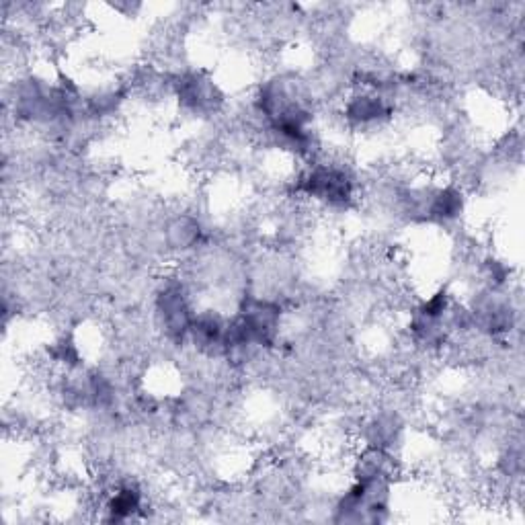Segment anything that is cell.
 Instances as JSON below:
<instances>
[{"instance_id": "7", "label": "cell", "mask_w": 525, "mask_h": 525, "mask_svg": "<svg viewBox=\"0 0 525 525\" xmlns=\"http://www.w3.org/2000/svg\"><path fill=\"white\" fill-rule=\"evenodd\" d=\"M142 493L138 487H132V484H126V487H119L105 505L107 511V521L111 523H121V521H130L136 519L142 513Z\"/></svg>"}, {"instance_id": "8", "label": "cell", "mask_w": 525, "mask_h": 525, "mask_svg": "<svg viewBox=\"0 0 525 525\" xmlns=\"http://www.w3.org/2000/svg\"><path fill=\"white\" fill-rule=\"evenodd\" d=\"M54 357L60 363H66V366H76V363H78V349H76V345L70 339H62L54 347Z\"/></svg>"}, {"instance_id": "6", "label": "cell", "mask_w": 525, "mask_h": 525, "mask_svg": "<svg viewBox=\"0 0 525 525\" xmlns=\"http://www.w3.org/2000/svg\"><path fill=\"white\" fill-rule=\"evenodd\" d=\"M177 93H179V101L193 111L214 109L216 103L222 99L216 85L204 74H187L179 78Z\"/></svg>"}, {"instance_id": "3", "label": "cell", "mask_w": 525, "mask_h": 525, "mask_svg": "<svg viewBox=\"0 0 525 525\" xmlns=\"http://www.w3.org/2000/svg\"><path fill=\"white\" fill-rule=\"evenodd\" d=\"M253 339L255 347H271L279 335L281 308L275 302L249 298L236 314Z\"/></svg>"}, {"instance_id": "4", "label": "cell", "mask_w": 525, "mask_h": 525, "mask_svg": "<svg viewBox=\"0 0 525 525\" xmlns=\"http://www.w3.org/2000/svg\"><path fill=\"white\" fill-rule=\"evenodd\" d=\"M392 115V107L378 91H359L345 105V119L353 128L380 126Z\"/></svg>"}, {"instance_id": "2", "label": "cell", "mask_w": 525, "mask_h": 525, "mask_svg": "<svg viewBox=\"0 0 525 525\" xmlns=\"http://www.w3.org/2000/svg\"><path fill=\"white\" fill-rule=\"evenodd\" d=\"M156 314H158L160 325H163L171 341L181 343L185 337H189L195 314L191 310V304L187 300L183 286L167 284L163 290L158 292Z\"/></svg>"}, {"instance_id": "5", "label": "cell", "mask_w": 525, "mask_h": 525, "mask_svg": "<svg viewBox=\"0 0 525 525\" xmlns=\"http://www.w3.org/2000/svg\"><path fill=\"white\" fill-rule=\"evenodd\" d=\"M228 322L214 310L199 312L193 318L189 337L195 347L204 353H224V335Z\"/></svg>"}, {"instance_id": "9", "label": "cell", "mask_w": 525, "mask_h": 525, "mask_svg": "<svg viewBox=\"0 0 525 525\" xmlns=\"http://www.w3.org/2000/svg\"><path fill=\"white\" fill-rule=\"evenodd\" d=\"M187 218L185 220H177L175 222V226L171 228V232H177V230H181V226H183V230H185V226H187ZM197 232L199 230H191V232H183V245H189V242H193L195 240V236H197Z\"/></svg>"}, {"instance_id": "1", "label": "cell", "mask_w": 525, "mask_h": 525, "mask_svg": "<svg viewBox=\"0 0 525 525\" xmlns=\"http://www.w3.org/2000/svg\"><path fill=\"white\" fill-rule=\"evenodd\" d=\"M296 191L322 201L331 208H347L353 199L355 185L349 171L335 165H316L300 175Z\"/></svg>"}]
</instances>
